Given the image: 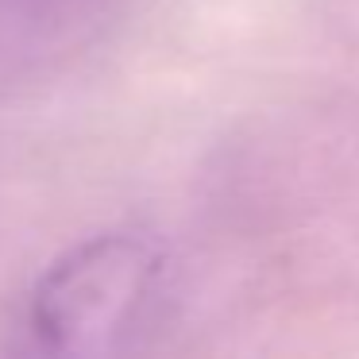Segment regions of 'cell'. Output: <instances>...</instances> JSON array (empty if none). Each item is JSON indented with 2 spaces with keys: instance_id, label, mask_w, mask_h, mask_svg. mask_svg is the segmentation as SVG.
<instances>
[{
  "instance_id": "1",
  "label": "cell",
  "mask_w": 359,
  "mask_h": 359,
  "mask_svg": "<svg viewBox=\"0 0 359 359\" xmlns=\"http://www.w3.org/2000/svg\"><path fill=\"white\" fill-rule=\"evenodd\" d=\"M163 251L140 232H101L58 255L27 290L12 359H112L140 328Z\"/></svg>"
},
{
  "instance_id": "2",
  "label": "cell",
  "mask_w": 359,
  "mask_h": 359,
  "mask_svg": "<svg viewBox=\"0 0 359 359\" xmlns=\"http://www.w3.org/2000/svg\"><path fill=\"white\" fill-rule=\"evenodd\" d=\"M109 0H0V89L70 47Z\"/></svg>"
}]
</instances>
